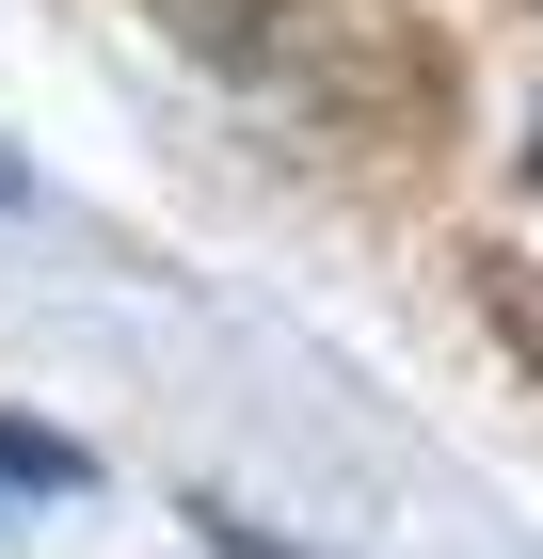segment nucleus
<instances>
[{"label":"nucleus","mask_w":543,"mask_h":559,"mask_svg":"<svg viewBox=\"0 0 543 559\" xmlns=\"http://www.w3.org/2000/svg\"><path fill=\"white\" fill-rule=\"evenodd\" d=\"M0 479H33V496H64V479H81V448H64V431H0Z\"/></svg>","instance_id":"obj_1"},{"label":"nucleus","mask_w":543,"mask_h":559,"mask_svg":"<svg viewBox=\"0 0 543 559\" xmlns=\"http://www.w3.org/2000/svg\"><path fill=\"white\" fill-rule=\"evenodd\" d=\"M192 527H209V559H288L272 527H240V512H192Z\"/></svg>","instance_id":"obj_2"},{"label":"nucleus","mask_w":543,"mask_h":559,"mask_svg":"<svg viewBox=\"0 0 543 559\" xmlns=\"http://www.w3.org/2000/svg\"><path fill=\"white\" fill-rule=\"evenodd\" d=\"M0 209H33V176H16V160H0Z\"/></svg>","instance_id":"obj_3"}]
</instances>
